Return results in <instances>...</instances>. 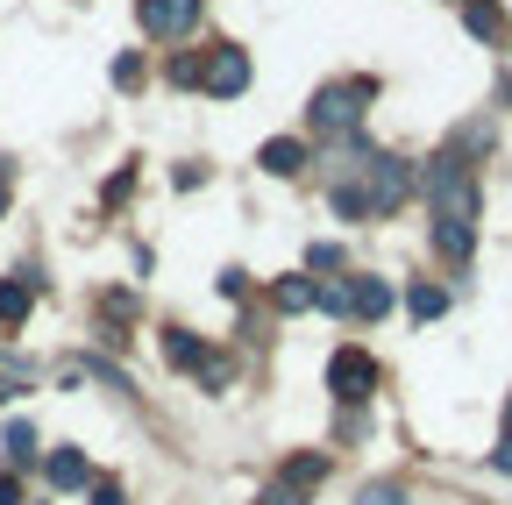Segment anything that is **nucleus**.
<instances>
[{
  "mask_svg": "<svg viewBox=\"0 0 512 505\" xmlns=\"http://www.w3.org/2000/svg\"><path fill=\"white\" fill-rule=\"evenodd\" d=\"M370 93H377L370 79H356V86H320L313 107H306V129H313V136H356V121H363V100H370Z\"/></svg>",
  "mask_w": 512,
  "mask_h": 505,
  "instance_id": "1",
  "label": "nucleus"
},
{
  "mask_svg": "<svg viewBox=\"0 0 512 505\" xmlns=\"http://www.w3.org/2000/svg\"><path fill=\"white\" fill-rule=\"evenodd\" d=\"M363 193H370V214H399V207L420 193V178H413L406 157H384V150H377V157L363 164Z\"/></svg>",
  "mask_w": 512,
  "mask_h": 505,
  "instance_id": "2",
  "label": "nucleus"
},
{
  "mask_svg": "<svg viewBox=\"0 0 512 505\" xmlns=\"http://www.w3.org/2000/svg\"><path fill=\"white\" fill-rule=\"evenodd\" d=\"M420 193H427L434 214H477V185H470V171L456 157H434L427 178H420Z\"/></svg>",
  "mask_w": 512,
  "mask_h": 505,
  "instance_id": "3",
  "label": "nucleus"
},
{
  "mask_svg": "<svg viewBox=\"0 0 512 505\" xmlns=\"http://www.w3.org/2000/svg\"><path fill=\"white\" fill-rule=\"evenodd\" d=\"M328 392H335L342 406H363V399L377 392V363H370V349H335V356H328Z\"/></svg>",
  "mask_w": 512,
  "mask_h": 505,
  "instance_id": "4",
  "label": "nucleus"
},
{
  "mask_svg": "<svg viewBox=\"0 0 512 505\" xmlns=\"http://www.w3.org/2000/svg\"><path fill=\"white\" fill-rule=\"evenodd\" d=\"M207 93H214V100L249 93V50H235V43H214V50H207Z\"/></svg>",
  "mask_w": 512,
  "mask_h": 505,
  "instance_id": "5",
  "label": "nucleus"
},
{
  "mask_svg": "<svg viewBox=\"0 0 512 505\" xmlns=\"http://www.w3.org/2000/svg\"><path fill=\"white\" fill-rule=\"evenodd\" d=\"M36 292H43V278H36L29 264L0 278V335H15V328L29 321V306H36Z\"/></svg>",
  "mask_w": 512,
  "mask_h": 505,
  "instance_id": "6",
  "label": "nucleus"
},
{
  "mask_svg": "<svg viewBox=\"0 0 512 505\" xmlns=\"http://www.w3.org/2000/svg\"><path fill=\"white\" fill-rule=\"evenodd\" d=\"M136 15H143V29L164 43V36H185L192 22H200V0H136Z\"/></svg>",
  "mask_w": 512,
  "mask_h": 505,
  "instance_id": "7",
  "label": "nucleus"
},
{
  "mask_svg": "<svg viewBox=\"0 0 512 505\" xmlns=\"http://www.w3.org/2000/svg\"><path fill=\"white\" fill-rule=\"evenodd\" d=\"M434 249L448 264H470V249H477V221L470 214H434Z\"/></svg>",
  "mask_w": 512,
  "mask_h": 505,
  "instance_id": "8",
  "label": "nucleus"
},
{
  "mask_svg": "<svg viewBox=\"0 0 512 505\" xmlns=\"http://www.w3.org/2000/svg\"><path fill=\"white\" fill-rule=\"evenodd\" d=\"M392 313V285L384 278H349V321H384Z\"/></svg>",
  "mask_w": 512,
  "mask_h": 505,
  "instance_id": "9",
  "label": "nucleus"
},
{
  "mask_svg": "<svg viewBox=\"0 0 512 505\" xmlns=\"http://www.w3.org/2000/svg\"><path fill=\"white\" fill-rule=\"evenodd\" d=\"M306 157H313V150H306L299 136H271L264 150H256V164H264L271 178H299V171H306Z\"/></svg>",
  "mask_w": 512,
  "mask_h": 505,
  "instance_id": "10",
  "label": "nucleus"
},
{
  "mask_svg": "<svg viewBox=\"0 0 512 505\" xmlns=\"http://www.w3.org/2000/svg\"><path fill=\"white\" fill-rule=\"evenodd\" d=\"M43 477H50V491H86V484H93V463H86L79 449H50Z\"/></svg>",
  "mask_w": 512,
  "mask_h": 505,
  "instance_id": "11",
  "label": "nucleus"
},
{
  "mask_svg": "<svg viewBox=\"0 0 512 505\" xmlns=\"http://www.w3.org/2000/svg\"><path fill=\"white\" fill-rule=\"evenodd\" d=\"M207 356H214V349L192 335V328H164V363H171V370H192V377H200Z\"/></svg>",
  "mask_w": 512,
  "mask_h": 505,
  "instance_id": "12",
  "label": "nucleus"
},
{
  "mask_svg": "<svg viewBox=\"0 0 512 505\" xmlns=\"http://www.w3.org/2000/svg\"><path fill=\"white\" fill-rule=\"evenodd\" d=\"M463 29L477 43H505V8L498 0H463Z\"/></svg>",
  "mask_w": 512,
  "mask_h": 505,
  "instance_id": "13",
  "label": "nucleus"
},
{
  "mask_svg": "<svg viewBox=\"0 0 512 505\" xmlns=\"http://www.w3.org/2000/svg\"><path fill=\"white\" fill-rule=\"evenodd\" d=\"M328 200H335V214H342V221H370V193H363V171H356V178H335V193H328Z\"/></svg>",
  "mask_w": 512,
  "mask_h": 505,
  "instance_id": "14",
  "label": "nucleus"
},
{
  "mask_svg": "<svg viewBox=\"0 0 512 505\" xmlns=\"http://www.w3.org/2000/svg\"><path fill=\"white\" fill-rule=\"evenodd\" d=\"M313 292H320L313 278H278V285H271V299H278V313H306V306H313Z\"/></svg>",
  "mask_w": 512,
  "mask_h": 505,
  "instance_id": "15",
  "label": "nucleus"
},
{
  "mask_svg": "<svg viewBox=\"0 0 512 505\" xmlns=\"http://www.w3.org/2000/svg\"><path fill=\"white\" fill-rule=\"evenodd\" d=\"M0 449H8V463H36V427H29V420H8Z\"/></svg>",
  "mask_w": 512,
  "mask_h": 505,
  "instance_id": "16",
  "label": "nucleus"
},
{
  "mask_svg": "<svg viewBox=\"0 0 512 505\" xmlns=\"http://www.w3.org/2000/svg\"><path fill=\"white\" fill-rule=\"evenodd\" d=\"M406 306H413V321H441V313H448V292H441V285H413Z\"/></svg>",
  "mask_w": 512,
  "mask_h": 505,
  "instance_id": "17",
  "label": "nucleus"
},
{
  "mask_svg": "<svg viewBox=\"0 0 512 505\" xmlns=\"http://www.w3.org/2000/svg\"><path fill=\"white\" fill-rule=\"evenodd\" d=\"M320 477H328V456H292L285 463V484H299V491H313Z\"/></svg>",
  "mask_w": 512,
  "mask_h": 505,
  "instance_id": "18",
  "label": "nucleus"
},
{
  "mask_svg": "<svg viewBox=\"0 0 512 505\" xmlns=\"http://www.w3.org/2000/svg\"><path fill=\"white\" fill-rule=\"evenodd\" d=\"M171 86H207V57H200V50L171 57Z\"/></svg>",
  "mask_w": 512,
  "mask_h": 505,
  "instance_id": "19",
  "label": "nucleus"
},
{
  "mask_svg": "<svg viewBox=\"0 0 512 505\" xmlns=\"http://www.w3.org/2000/svg\"><path fill=\"white\" fill-rule=\"evenodd\" d=\"M356 505H413V498H406V484L377 477V484H363V498H356Z\"/></svg>",
  "mask_w": 512,
  "mask_h": 505,
  "instance_id": "20",
  "label": "nucleus"
},
{
  "mask_svg": "<svg viewBox=\"0 0 512 505\" xmlns=\"http://www.w3.org/2000/svg\"><path fill=\"white\" fill-rule=\"evenodd\" d=\"M306 264H313V271H342V242H313Z\"/></svg>",
  "mask_w": 512,
  "mask_h": 505,
  "instance_id": "21",
  "label": "nucleus"
},
{
  "mask_svg": "<svg viewBox=\"0 0 512 505\" xmlns=\"http://www.w3.org/2000/svg\"><path fill=\"white\" fill-rule=\"evenodd\" d=\"M114 86H143V57H136V50L114 57Z\"/></svg>",
  "mask_w": 512,
  "mask_h": 505,
  "instance_id": "22",
  "label": "nucleus"
},
{
  "mask_svg": "<svg viewBox=\"0 0 512 505\" xmlns=\"http://www.w3.org/2000/svg\"><path fill=\"white\" fill-rule=\"evenodd\" d=\"M264 505H306V491H299V484H285V477H278V484H271V491H264Z\"/></svg>",
  "mask_w": 512,
  "mask_h": 505,
  "instance_id": "23",
  "label": "nucleus"
},
{
  "mask_svg": "<svg viewBox=\"0 0 512 505\" xmlns=\"http://www.w3.org/2000/svg\"><path fill=\"white\" fill-rule=\"evenodd\" d=\"M86 491H93V505H128V491H121L114 477H100V484H86Z\"/></svg>",
  "mask_w": 512,
  "mask_h": 505,
  "instance_id": "24",
  "label": "nucleus"
},
{
  "mask_svg": "<svg viewBox=\"0 0 512 505\" xmlns=\"http://www.w3.org/2000/svg\"><path fill=\"white\" fill-rule=\"evenodd\" d=\"M0 505H22V477L15 470H0Z\"/></svg>",
  "mask_w": 512,
  "mask_h": 505,
  "instance_id": "25",
  "label": "nucleus"
},
{
  "mask_svg": "<svg viewBox=\"0 0 512 505\" xmlns=\"http://www.w3.org/2000/svg\"><path fill=\"white\" fill-rule=\"evenodd\" d=\"M8 200H15V171L0 164V221H8Z\"/></svg>",
  "mask_w": 512,
  "mask_h": 505,
  "instance_id": "26",
  "label": "nucleus"
},
{
  "mask_svg": "<svg viewBox=\"0 0 512 505\" xmlns=\"http://www.w3.org/2000/svg\"><path fill=\"white\" fill-rule=\"evenodd\" d=\"M491 470H498V477H512V434L498 441V456H491Z\"/></svg>",
  "mask_w": 512,
  "mask_h": 505,
  "instance_id": "27",
  "label": "nucleus"
},
{
  "mask_svg": "<svg viewBox=\"0 0 512 505\" xmlns=\"http://www.w3.org/2000/svg\"><path fill=\"white\" fill-rule=\"evenodd\" d=\"M29 385H22V377H0V406H8V399H22Z\"/></svg>",
  "mask_w": 512,
  "mask_h": 505,
  "instance_id": "28",
  "label": "nucleus"
},
{
  "mask_svg": "<svg viewBox=\"0 0 512 505\" xmlns=\"http://www.w3.org/2000/svg\"><path fill=\"white\" fill-rule=\"evenodd\" d=\"M505 107H512V72H505Z\"/></svg>",
  "mask_w": 512,
  "mask_h": 505,
  "instance_id": "29",
  "label": "nucleus"
},
{
  "mask_svg": "<svg viewBox=\"0 0 512 505\" xmlns=\"http://www.w3.org/2000/svg\"><path fill=\"white\" fill-rule=\"evenodd\" d=\"M505 434H512V399H505Z\"/></svg>",
  "mask_w": 512,
  "mask_h": 505,
  "instance_id": "30",
  "label": "nucleus"
}]
</instances>
